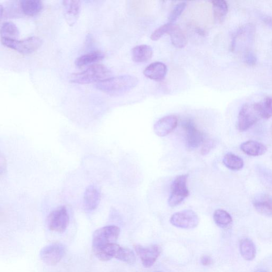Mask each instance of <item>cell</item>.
I'll return each mask as SVG.
<instances>
[{
  "instance_id": "1",
  "label": "cell",
  "mask_w": 272,
  "mask_h": 272,
  "mask_svg": "<svg viewBox=\"0 0 272 272\" xmlns=\"http://www.w3.org/2000/svg\"><path fill=\"white\" fill-rule=\"evenodd\" d=\"M139 79L131 75L110 77L96 84V88L111 95L126 94L138 86Z\"/></svg>"
},
{
  "instance_id": "2",
  "label": "cell",
  "mask_w": 272,
  "mask_h": 272,
  "mask_svg": "<svg viewBox=\"0 0 272 272\" xmlns=\"http://www.w3.org/2000/svg\"><path fill=\"white\" fill-rule=\"evenodd\" d=\"M111 75V71L106 65L94 64L82 72L72 75L70 82L78 84L97 83L110 78Z\"/></svg>"
},
{
  "instance_id": "3",
  "label": "cell",
  "mask_w": 272,
  "mask_h": 272,
  "mask_svg": "<svg viewBox=\"0 0 272 272\" xmlns=\"http://www.w3.org/2000/svg\"><path fill=\"white\" fill-rule=\"evenodd\" d=\"M256 28L254 25L248 23L242 26L234 33L231 49L234 52L245 53L249 51L254 41Z\"/></svg>"
},
{
  "instance_id": "4",
  "label": "cell",
  "mask_w": 272,
  "mask_h": 272,
  "mask_svg": "<svg viewBox=\"0 0 272 272\" xmlns=\"http://www.w3.org/2000/svg\"><path fill=\"white\" fill-rule=\"evenodd\" d=\"M120 233V230L115 225H109L95 231L93 236V250L98 249L108 245L116 243Z\"/></svg>"
},
{
  "instance_id": "5",
  "label": "cell",
  "mask_w": 272,
  "mask_h": 272,
  "mask_svg": "<svg viewBox=\"0 0 272 272\" xmlns=\"http://www.w3.org/2000/svg\"><path fill=\"white\" fill-rule=\"evenodd\" d=\"M2 42L5 46L23 54H29L37 51L43 43L42 40L37 37L22 40L2 39Z\"/></svg>"
},
{
  "instance_id": "6",
  "label": "cell",
  "mask_w": 272,
  "mask_h": 272,
  "mask_svg": "<svg viewBox=\"0 0 272 272\" xmlns=\"http://www.w3.org/2000/svg\"><path fill=\"white\" fill-rule=\"evenodd\" d=\"M188 175H183L175 178L172 186L168 203L171 207H176L182 202L189 195L187 187Z\"/></svg>"
},
{
  "instance_id": "7",
  "label": "cell",
  "mask_w": 272,
  "mask_h": 272,
  "mask_svg": "<svg viewBox=\"0 0 272 272\" xmlns=\"http://www.w3.org/2000/svg\"><path fill=\"white\" fill-rule=\"evenodd\" d=\"M256 104H246L241 108L238 115L237 128L245 131L251 128L260 118Z\"/></svg>"
},
{
  "instance_id": "8",
  "label": "cell",
  "mask_w": 272,
  "mask_h": 272,
  "mask_svg": "<svg viewBox=\"0 0 272 272\" xmlns=\"http://www.w3.org/2000/svg\"><path fill=\"white\" fill-rule=\"evenodd\" d=\"M69 222V214L64 206L59 207L53 210L47 219L49 229L59 233L63 232L66 230Z\"/></svg>"
},
{
  "instance_id": "9",
  "label": "cell",
  "mask_w": 272,
  "mask_h": 272,
  "mask_svg": "<svg viewBox=\"0 0 272 272\" xmlns=\"http://www.w3.org/2000/svg\"><path fill=\"white\" fill-rule=\"evenodd\" d=\"M199 222L198 215L191 210L176 213L170 219V222L176 227L186 229L196 228Z\"/></svg>"
},
{
  "instance_id": "10",
  "label": "cell",
  "mask_w": 272,
  "mask_h": 272,
  "mask_svg": "<svg viewBox=\"0 0 272 272\" xmlns=\"http://www.w3.org/2000/svg\"><path fill=\"white\" fill-rule=\"evenodd\" d=\"M65 253V248L60 243H53L44 247L40 252L42 261L49 265L57 264Z\"/></svg>"
},
{
  "instance_id": "11",
  "label": "cell",
  "mask_w": 272,
  "mask_h": 272,
  "mask_svg": "<svg viewBox=\"0 0 272 272\" xmlns=\"http://www.w3.org/2000/svg\"><path fill=\"white\" fill-rule=\"evenodd\" d=\"M186 132V147L188 150H194L198 148L203 142L202 133L196 127L195 123L191 120H186L183 123Z\"/></svg>"
},
{
  "instance_id": "12",
  "label": "cell",
  "mask_w": 272,
  "mask_h": 272,
  "mask_svg": "<svg viewBox=\"0 0 272 272\" xmlns=\"http://www.w3.org/2000/svg\"><path fill=\"white\" fill-rule=\"evenodd\" d=\"M134 249L143 265L146 268L151 267L154 265L162 251L161 247L156 245L149 247L137 245L135 246Z\"/></svg>"
},
{
  "instance_id": "13",
  "label": "cell",
  "mask_w": 272,
  "mask_h": 272,
  "mask_svg": "<svg viewBox=\"0 0 272 272\" xmlns=\"http://www.w3.org/2000/svg\"><path fill=\"white\" fill-rule=\"evenodd\" d=\"M178 119L173 115L165 116L157 121L154 126V131L159 137H165L172 133L177 127Z\"/></svg>"
},
{
  "instance_id": "14",
  "label": "cell",
  "mask_w": 272,
  "mask_h": 272,
  "mask_svg": "<svg viewBox=\"0 0 272 272\" xmlns=\"http://www.w3.org/2000/svg\"><path fill=\"white\" fill-rule=\"evenodd\" d=\"M62 6L64 16L67 24L73 26L76 23L80 15L81 2L66 0L62 2Z\"/></svg>"
},
{
  "instance_id": "15",
  "label": "cell",
  "mask_w": 272,
  "mask_h": 272,
  "mask_svg": "<svg viewBox=\"0 0 272 272\" xmlns=\"http://www.w3.org/2000/svg\"><path fill=\"white\" fill-rule=\"evenodd\" d=\"M100 200L99 190L93 185L88 187L84 196L83 206L85 210L88 212L94 211L97 208Z\"/></svg>"
},
{
  "instance_id": "16",
  "label": "cell",
  "mask_w": 272,
  "mask_h": 272,
  "mask_svg": "<svg viewBox=\"0 0 272 272\" xmlns=\"http://www.w3.org/2000/svg\"><path fill=\"white\" fill-rule=\"evenodd\" d=\"M166 65L161 62H155L147 66L144 71V75L152 80L161 82L167 74Z\"/></svg>"
},
{
  "instance_id": "17",
  "label": "cell",
  "mask_w": 272,
  "mask_h": 272,
  "mask_svg": "<svg viewBox=\"0 0 272 272\" xmlns=\"http://www.w3.org/2000/svg\"><path fill=\"white\" fill-rule=\"evenodd\" d=\"M255 210L265 216L272 217V196L266 194L256 196L253 200Z\"/></svg>"
},
{
  "instance_id": "18",
  "label": "cell",
  "mask_w": 272,
  "mask_h": 272,
  "mask_svg": "<svg viewBox=\"0 0 272 272\" xmlns=\"http://www.w3.org/2000/svg\"><path fill=\"white\" fill-rule=\"evenodd\" d=\"M153 51L147 45H140L131 50L132 59L136 63H144L149 61L153 56Z\"/></svg>"
},
{
  "instance_id": "19",
  "label": "cell",
  "mask_w": 272,
  "mask_h": 272,
  "mask_svg": "<svg viewBox=\"0 0 272 272\" xmlns=\"http://www.w3.org/2000/svg\"><path fill=\"white\" fill-rule=\"evenodd\" d=\"M168 33L171 38L174 46L178 49L185 48L187 44V39L184 31L177 25L172 24Z\"/></svg>"
},
{
  "instance_id": "20",
  "label": "cell",
  "mask_w": 272,
  "mask_h": 272,
  "mask_svg": "<svg viewBox=\"0 0 272 272\" xmlns=\"http://www.w3.org/2000/svg\"><path fill=\"white\" fill-rule=\"evenodd\" d=\"M241 149L246 154L252 156L263 155L267 151L266 146L254 141H249L243 143Z\"/></svg>"
},
{
  "instance_id": "21",
  "label": "cell",
  "mask_w": 272,
  "mask_h": 272,
  "mask_svg": "<svg viewBox=\"0 0 272 272\" xmlns=\"http://www.w3.org/2000/svg\"><path fill=\"white\" fill-rule=\"evenodd\" d=\"M20 4L22 12L29 16L38 15L43 8V4L40 0H22Z\"/></svg>"
},
{
  "instance_id": "22",
  "label": "cell",
  "mask_w": 272,
  "mask_h": 272,
  "mask_svg": "<svg viewBox=\"0 0 272 272\" xmlns=\"http://www.w3.org/2000/svg\"><path fill=\"white\" fill-rule=\"evenodd\" d=\"M105 58V54L99 51L90 52L79 56L75 61L76 65L82 67L93 63H96Z\"/></svg>"
},
{
  "instance_id": "23",
  "label": "cell",
  "mask_w": 272,
  "mask_h": 272,
  "mask_svg": "<svg viewBox=\"0 0 272 272\" xmlns=\"http://www.w3.org/2000/svg\"><path fill=\"white\" fill-rule=\"evenodd\" d=\"M240 251L246 260H252L256 256V249L254 242L249 238H245L240 243Z\"/></svg>"
},
{
  "instance_id": "24",
  "label": "cell",
  "mask_w": 272,
  "mask_h": 272,
  "mask_svg": "<svg viewBox=\"0 0 272 272\" xmlns=\"http://www.w3.org/2000/svg\"><path fill=\"white\" fill-rule=\"evenodd\" d=\"M223 162L226 167L234 171L241 169L244 165L241 157L231 153L225 155Z\"/></svg>"
},
{
  "instance_id": "25",
  "label": "cell",
  "mask_w": 272,
  "mask_h": 272,
  "mask_svg": "<svg viewBox=\"0 0 272 272\" xmlns=\"http://www.w3.org/2000/svg\"><path fill=\"white\" fill-rule=\"evenodd\" d=\"M19 30L12 22H6L1 27L2 39L18 40L19 38Z\"/></svg>"
},
{
  "instance_id": "26",
  "label": "cell",
  "mask_w": 272,
  "mask_h": 272,
  "mask_svg": "<svg viewBox=\"0 0 272 272\" xmlns=\"http://www.w3.org/2000/svg\"><path fill=\"white\" fill-rule=\"evenodd\" d=\"M214 16L218 21H221L227 15L229 7L224 0H216L212 2Z\"/></svg>"
},
{
  "instance_id": "27",
  "label": "cell",
  "mask_w": 272,
  "mask_h": 272,
  "mask_svg": "<svg viewBox=\"0 0 272 272\" xmlns=\"http://www.w3.org/2000/svg\"><path fill=\"white\" fill-rule=\"evenodd\" d=\"M256 105L260 117L265 119L272 117V97L267 96Z\"/></svg>"
},
{
  "instance_id": "28",
  "label": "cell",
  "mask_w": 272,
  "mask_h": 272,
  "mask_svg": "<svg viewBox=\"0 0 272 272\" xmlns=\"http://www.w3.org/2000/svg\"><path fill=\"white\" fill-rule=\"evenodd\" d=\"M213 218L215 223L222 228L227 227L232 222L230 214L223 210L215 211Z\"/></svg>"
},
{
  "instance_id": "29",
  "label": "cell",
  "mask_w": 272,
  "mask_h": 272,
  "mask_svg": "<svg viewBox=\"0 0 272 272\" xmlns=\"http://www.w3.org/2000/svg\"><path fill=\"white\" fill-rule=\"evenodd\" d=\"M116 259L127 264H133L135 262V256L131 249L120 247Z\"/></svg>"
},
{
  "instance_id": "30",
  "label": "cell",
  "mask_w": 272,
  "mask_h": 272,
  "mask_svg": "<svg viewBox=\"0 0 272 272\" xmlns=\"http://www.w3.org/2000/svg\"><path fill=\"white\" fill-rule=\"evenodd\" d=\"M186 7L187 3L186 2H180L177 4L169 14L168 22L171 24H174L181 14L183 13Z\"/></svg>"
},
{
  "instance_id": "31",
  "label": "cell",
  "mask_w": 272,
  "mask_h": 272,
  "mask_svg": "<svg viewBox=\"0 0 272 272\" xmlns=\"http://www.w3.org/2000/svg\"><path fill=\"white\" fill-rule=\"evenodd\" d=\"M172 24H171L169 23V22H167V24L158 27L152 33L151 39L154 41L159 40L165 35V33H168L169 28L171 27Z\"/></svg>"
},
{
  "instance_id": "32",
  "label": "cell",
  "mask_w": 272,
  "mask_h": 272,
  "mask_svg": "<svg viewBox=\"0 0 272 272\" xmlns=\"http://www.w3.org/2000/svg\"><path fill=\"white\" fill-rule=\"evenodd\" d=\"M245 62L249 66H254L257 62L256 55L251 51L245 53L244 56Z\"/></svg>"
},
{
  "instance_id": "33",
  "label": "cell",
  "mask_w": 272,
  "mask_h": 272,
  "mask_svg": "<svg viewBox=\"0 0 272 272\" xmlns=\"http://www.w3.org/2000/svg\"><path fill=\"white\" fill-rule=\"evenodd\" d=\"M214 146V143L211 140L204 141V144L201 149V154L203 155L208 154L212 150Z\"/></svg>"
},
{
  "instance_id": "34",
  "label": "cell",
  "mask_w": 272,
  "mask_h": 272,
  "mask_svg": "<svg viewBox=\"0 0 272 272\" xmlns=\"http://www.w3.org/2000/svg\"><path fill=\"white\" fill-rule=\"evenodd\" d=\"M212 259L209 256H203L201 258V263L204 266H209L212 263Z\"/></svg>"
},
{
  "instance_id": "35",
  "label": "cell",
  "mask_w": 272,
  "mask_h": 272,
  "mask_svg": "<svg viewBox=\"0 0 272 272\" xmlns=\"http://www.w3.org/2000/svg\"><path fill=\"white\" fill-rule=\"evenodd\" d=\"M263 21L267 25L272 28V17L269 16L264 17Z\"/></svg>"
},
{
  "instance_id": "36",
  "label": "cell",
  "mask_w": 272,
  "mask_h": 272,
  "mask_svg": "<svg viewBox=\"0 0 272 272\" xmlns=\"http://www.w3.org/2000/svg\"><path fill=\"white\" fill-rule=\"evenodd\" d=\"M156 272H161V271H156Z\"/></svg>"
},
{
  "instance_id": "37",
  "label": "cell",
  "mask_w": 272,
  "mask_h": 272,
  "mask_svg": "<svg viewBox=\"0 0 272 272\" xmlns=\"http://www.w3.org/2000/svg\"><path fill=\"white\" fill-rule=\"evenodd\" d=\"M271 183H272V180H271Z\"/></svg>"
}]
</instances>
